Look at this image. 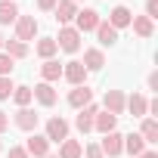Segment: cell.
<instances>
[{"mask_svg":"<svg viewBox=\"0 0 158 158\" xmlns=\"http://www.w3.org/2000/svg\"><path fill=\"white\" fill-rule=\"evenodd\" d=\"M53 40H56L59 50H65V53H77V47H81V31L71 28V25H62V28H59V37H53Z\"/></svg>","mask_w":158,"mask_h":158,"instance_id":"1","label":"cell"},{"mask_svg":"<svg viewBox=\"0 0 158 158\" xmlns=\"http://www.w3.org/2000/svg\"><path fill=\"white\" fill-rule=\"evenodd\" d=\"M62 77H65L71 87H81V84L87 81V68L81 65V59H71V62L62 65Z\"/></svg>","mask_w":158,"mask_h":158,"instance_id":"2","label":"cell"},{"mask_svg":"<svg viewBox=\"0 0 158 158\" xmlns=\"http://www.w3.org/2000/svg\"><path fill=\"white\" fill-rule=\"evenodd\" d=\"M22 149L28 152V158H31V155H34V158H47V155H50V139H47L44 133H31Z\"/></svg>","mask_w":158,"mask_h":158,"instance_id":"3","label":"cell"},{"mask_svg":"<svg viewBox=\"0 0 158 158\" xmlns=\"http://www.w3.org/2000/svg\"><path fill=\"white\" fill-rule=\"evenodd\" d=\"M34 34H37V19L34 16H19L16 19V40L28 44V40H34Z\"/></svg>","mask_w":158,"mask_h":158,"instance_id":"4","label":"cell"},{"mask_svg":"<svg viewBox=\"0 0 158 158\" xmlns=\"http://www.w3.org/2000/svg\"><path fill=\"white\" fill-rule=\"evenodd\" d=\"M50 143H62V139H68V121L65 118H59V115H53L50 121H47V133H44Z\"/></svg>","mask_w":158,"mask_h":158,"instance_id":"5","label":"cell"},{"mask_svg":"<svg viewBox=\"0 0 158 158\" xmlns=\"http://www.w3.org/2000/svg\"><path fill=\"white\" fill-rule=\"evenodd\" d=\"M99 152H102V155H109V158H118V155L124 152V136H121L118 130L106 133V136H102V143H99Z\"/></svg>","mask_w":158,"mask_h":158,"instance_id":"6","label":"cell"},{"mask_svg":"<svg viewBox=\"0 0 158 158\" xmlns=\"http://www.w3.org/2000/svg\"><path fill=\"white\" fill-rule=\"evenodd\" d=\"M31 93H34V99L44 106V109H50V106H56V99H59V93H56V87L53 84H47V81H40V84H34L31 87Z\"/></svg>","mask_w":158,"mask_h":158,"instance_id":"7","label":"cell"},{"mask_svg":"<svg viewBox=\"0 0 158 158\" xmlns=\"http://www.w3.org/2000/svg\"><path fill=\"white\" fill-rule=\"evenodd\" d=\"M37 121H40V115L31 112V109H19V112L13 115V124H16L19 130H25V133H34V130H37Z\"/></svg>","mask_w":158,"mask_h":158,"instance_id":"8","label":"cell"},{"mask_svg":"<svg viewBox=\"0 0 158 158\" xmlns=\"http://www.w3.org/2000/svg\"><path fill=\"white\" fill-rule=\"evenodd\" d=\"M102 19H99V13L96 10H77V16H74V28L77 31H96V25H99Z\"/></svg>","mask_w":158,"mask_h":158,"instance_id":"9","label":"cell"},{"mask_svg":"<svg viewBox=\"0 0 158 158\" xmlns=\"http://www.w3.org/2000/svg\"><path fill=\"white\" fill-rule=\"evenodd\" d=\"M96 112H99V106H96V102H90V106H84V109H77L74 127L81 130V133H90V130H93V118H96Z\"/></svg>","mask_w":158,"mask_h":158,"instance_id":"10","label":"cell"},{"mask_svg":"<svg viewBox=\"0 0 158 158\" xmlns=\"http://www.w3.org/2000/svg\"><path fill=\"white\" fill-rule=\"evenodd\" d=\"M90 102H93V90H90L87 84L74 87V90L68 93V106H71V109H84V106H90Z\"/></svg>","mask_w":158,"mask_h":158,"instance_id":"11","label":"cell"},{"mask_svg":"<svg viewBox=\"0 0 158 158\" xmlns=\"http://www.w3.org/2000/svg\"><path fill=\"white\" fill-rule=\"evenodd\" d=\"M102 106H106V112L109 115H124V93L121 90H109L106 96H102Z\"/></svg>","mask_w":158,"mask_h":158,"instance_id":"12","label":"cell"},{"mask_svg":"<svg viewBox=\"0 0 158 158\" xmlns=\"http://www.w3.org/2000/svg\"><path fill=\"white\" fill-rule=\"evenodd\" d=\"M53 13H56V22L68 25V22H74V16H77V3H74V0H59Z\"/></svg>","mask_w":158,"mask_h":158,"instance_id":"13","label":"cell"},{"mask_svg":"<svg viewBox=\"0 0 158 158\" xmlns=\"http://www.w3.org/2000/svg\"><path fill=\"white\" fill-rule=\"evenodd\" d=\"M87 71H99L102 65H106V53L99 50V47H90V50H84V62H81Z\"/></svg>","mask_w":158,"mask_h":158,"instance_id":"14","label":"cell"},{"mask_svg":"<svg viewBox=\"0 0 158 158\" xmlns=\"http://www.w3.org/2000/svg\"><path fill=\"white\" fill-rule=\"evenodd\" d=\"M124 109H127L133 118H146V112H149V99H146L143 93H133L130 99H124Z\"/></svg>","mask_w":158,"mask_h":158,"instance_id":"15","label":"cell"},{"mask_svg":"<svg viewBox=\"0 0 158 158\" xmlns=\"http://www.w3.org/2000/svg\"><path fill=\"white\" fill-rule=\"evenodd\" d=\"M19 6H16V0H0V25H16L19 19Z\"/></svg>","mask_w":158,"mask_h":158,"instance_id":"16","label":"cell"},{"mask_svg":"<svg viewBox=\"0 0 158 158\" xmlns=\"http://www.w3.org/2000/svg\"><path fill=\"white\" fill-rule=\"evenodd\" d=\"M130 19H133V13L127 10V6H115L112 13H109V25L118 31V28H127L130 25Z\"/></svg>","mask_w":158,"mask_h":158,"instance_id":"17","label":"cell"},{"mask_svg":"<svg viewBox=\"0 0 158 158\" xmlns=\"http://www.w3.org/2000/svg\"><path fill=\"white\" fill-rule=\"evenodd\" d=\"M115 127H118V118H115V115H109V112H96V118H93V130H99V133L106 136V133H112Z\"/></svg>","mask_w":158,"mask_h":158,"instance_id":"18","label":"cell"},{"mask_svg":"<svg viewBox=\"0 0 158 158\" xmlns=\"http://www.w3.org/2000/svg\"><path fill=\"white\" fill-rule=\"evenodd\" d=\"M40 77H44L47 84L59 81V77H62V65H59L56 59H44V65H40Z\"/></svg>","mask_w":158,"mask_h":158,"instance_id":"19","label":"cell"},{"mask_svg":"<svg viewBox=\"0 0 158 158\" xmlns=\"http://www.w3.org/2000/svg\"><path fill=\"white\" fill-rule=\"evenodd\" d=\"M3 53H6L13 62H16V59H25V56H28V44H22V40H16V37H13V40H3Z\"/></svg>","mask_w":158,"mask_h":158,"instance_id":"20","label":"cell"},{"mask_svg":"<svg viewBox=\"0 0 158 158\" xmlns=\"http://www.w3.org/2000/svg\"><path fill=\"white\" fill-rule=\"evenodd\" d=\"M84 155V146L77 139H62L59 143V158H81Z\"/></svg>","mask_w":158,"mask_h":158,"instance_id":"21","label":"cell"},{"mask_svg":"<svg viewBox=\"0 0 158 158\" xmlns=\"http://www.w3.org/2000/svg\"><path fill=\"white\" fill-rule=\"evenodd\" d=\"M96 37H99V44H102V47L118 44V31H115L109 22H99V25H96Z\"/></svg>","mask_w":158,"mask_h":158,"instance_id":"22","label":"cell"},{"mask_svg":"<svg viewBox=\"0 0 158 158\" xmlns=\"http://www.w3.org/2000/svg\"><path fill=\"white\" fill-rule=\"evenodd\" d=\"M130 25H133V31H136L139 37H152V34H155V25H152V19H146V16H133Z\"/></svg>","mask_w":158,"mask_h":158,"instance_id":"23","label":"cell"},{"mask_svg":"<svg viewBox=\"0 0 158 158\" xmlns=\"http://www.w3.org/2000/svg\"><path fill=\"white\" fill-rule=\"evenodd\" d=\"M34 53H37L40 59H53V56L59 53V47H56V40H53V37H40V40H37V47H34Z\"/></svg>","mask_w":158,"mask_h":158,"instance_id":"24","label":"cell"},{"mask_svg":"<svg viewBox=\"0 0 158 158\" xmlns=\"http://www.w3.org/2000/svg\"><path fill=\"white\" fill-rule=\"evenodd\" d=\"M139 136H143L146 143H158V121H155V118H146L143 127H139Z\"/></svg>","mask_w":158,"mask_h":158,"instance_id":"25","label":"cell"},{"mask_svg":"<svg viewBox=\"0 0 158 158\" xmlns=\"http://www.w3.org/2000/svg\"><path fill=\"white\" fill-rule=\"evenodd\" d=\"M124 152H130V155H139V152H146V139H143L139 133H130V136H124Z\"/></svg>","mask_w":158,"mask_h":158,"instance_id":"26","label":"cell"},{"mask_svg":"<svg viewBox=\"0 0 158 158\" xmlns=\"http://www.w3.org/2000/svg\"><path fill=\"white\" fill-rule=\"evenodd\" d=\"M34 99V93H31V87H16L13 90V102L19 106V109H28V102Z\"/></svg>","mask_w":158,"mask_h":158,"instance_id":"27","label":"cell"},{"mask_svg":"<svg viewBox=\"0 0 158 158\" xmlns=\"http://www.w3.org/2000/svg\"><path fill=\"white\" fill-rule=\"evenodd\" d=\"M13 90H16V84L10 81V77H0V99H10Z\"/></svg>","mask_w":158,"mask_h":158,"instance_id":"28","label":"cell"},{"mask_svg":"<svg viewBox=\"0 0 158 158\" xmlns=\"http://www.w3.org/2000/svg\"><path fill=\"white\" fill-rule=\"evenodd\" d=\"M13 65H16V62H13V59H10L6 53H0V77H10V71H13Z\"/></svg>","mask_w":158,"mask_h":158,"instance_id":"29","label":"cell"},{"mask_svg":"<svg viewBox=\"0 0 158 158\" xmlns=\"http://www.w3.org/2000/svg\"><path fill=\"white\" fill-rule=\"evenodd\" d=\"M146 19H158V0H146Z\"/></svg>","mask_w":158,"mask_h":158,"instance_id":"30","label":"cell"},{"mask_svg":"<svg viewBox=\"0 0 158 158\" xmlns=\"http://www.w3.org/2000/svg\"><path fill=\"white\" fill-rule=\"evenodd\" d=\"M84 152H87V158H106V155L99 152V146H96V143H90V146H84Z\"/></svg>","mask_w":158,"mask_h":158,"instance_id":"31","label":"cell"},{"mask_svg":"<svg viewBox=\"0 0 158 158\" xmlns=\"http://www.w3.org/2000/svg\"><path fill=\"white\" fill-rule=\"evenodd\" d=\"M56 3H59V0H37V10L50 13V10H56Z\"/></svg>","mask_w":158,"mask_h":158,"instance_id":"32","label":"cell"},{"mask_svg":"<svg viewBox=\"0 0 158 158\" xmlns=\"http://www.w3.org/2000/svg\"><path fill=\"white\" fill-rule=\"evenodd\" d=\"M6 158H28V152H25V149H22V146H13V149H10V155H6Z\"/></svg>","mask_w":158,"mask_h":158,"instance_id":"33","label":"cell"},{"mask_svg":"<svg viewBox=\"0 0 158 158\" xmlns=\"http://www.w3.org/2000/svg\"><path fill=\"white\" fill-rule=\"evenodd\" d=\"M6 127H10V115H6V112H0V133H3Z\"/></svg>","mask_w":158,"mask_h":158,"instance_id":"34","label":"cell"},{"mask_svg":"<svg viewBox=\"0 0 158 158\" xmlns=\"http://www.w3.org/2000/svg\"><path fill=\"white\" fill-rule=\"evenodd\" d=\"M146 84H149V90H158V74H155V71L149 74V81H146Z\"/></svg>","mask_w":158,"mask_h":158,"instance_id":"35","label":"cell"},{"mask_svg":"<svg viewBox=\"0 0 158 158\" xmlns=\"http://www.w3.org/2000/svg\"><path fill=\"white\" fill-rule=\"evenodd\" d=\"M136 158H158V155H155V152H139Z\"/></svg>","mask_w":158,"mask_h":158,"instance_id":"36","label":"cell"},{"mask_svg":"<svg viewBox=\"0 0 158 158\" xmlns=\"http://www.w3.org/2000/svg\"><path fill=\"white\" fill-rule=\"evenodd\" d=\"M0 53H3V34H0Z\"/></svg>","mask_w":158,"mask_h":158,"instance_id":"37","label":"cell"},{"mask_svg":"<svg viewBox=\"0 0 158 158\" xmlns=\"http://www.w3.org/2000/svg\"><path fill=\"white\" fill-rule=\"evenodd\" d=\"M74 3H81V0H74Z\"/></svg>","mask_w":158,"mask_h":158,"instance_id":"38","label":"cell"},{"mask_svg":"<svg viewBox=\"0 0 158 158\" xmlns=\"http://www.w3.org/2000/svg\"><path fill=\"white\" fill-rule=\"evenodd\" d=\"M0 152H3V146H0Z\"/></svg>","mask_w":158,"mask_h":158,"instance_id":"39","label":"cell"}]
</instances>
